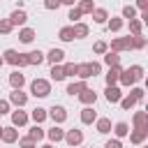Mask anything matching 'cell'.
<instances>
[{"label": "cell", "mask_w": 148, "mask_h": 148, "mask_svg": "<svg viewBox=\"0 0 148 148\" xmlns=\"http://www.w3.org/2000/svg\"><path fill=\"white\" fill-rule=\"evenodd\" d=\"M99 72H102V65L95 62V60H92V62H81V65L76 67V76H79L81 81H88L90 76H97Z\"/></svg>", "instance_id": "cell-1"}, {"label": "cell", "mask_w": 148, "mask_h": 148, "mask_svg": "<svg viewBox=\"0 0 148 148\" xmlns=\"http://www.w3.org/2000/svg\"><path fill=\"white\" fill-rule=\"evenodd\" d=\"M30 92H32V97H49V95H51V81H46V79H35V81L30 83Z\"/></svg>", "instance_id": "cell-2"}, {"label": "cell", "mask_w": 148, "mask_h": 148, "mask_svg": "<svg viewBox=\"0 0 148 148\" xmlns=\"http://www.w3.org/2000/svg\"><path fill=\"white\" fill-rule=\"evenodd\" d=\"M109 51H116V53L132 51V37H113L109 44Z\"/></svg>", "instance_id": "cell-3"}, {"label": "cell", "mask_w": 148, "mask_h": 148, "mask_svg": "<svg viewBox=\"0 0 148 148\" xmlns=\"http://www.w3.org/2000/svg\"><path fill=\"white\" fill-rule=\"evenodd\" d=\"M46 113H49V118L53 120V125H62V123L67 120V109H65V106H60V104H53Z\"/></svg>", "instance_id": "cell-4"}, {"label": "cell", "mask_w": 148, "mask_h": 148, "mask_svg": "<svg viewBox=\"0 0 148 148\" xmlns=\"http://www.w3.org/2000/svg\"><path fill=\"white\" fill-rule=\"evenodd\" d=\"M9 104H14L16 109H21V106L28 104V95H25L21 88H12V92H9Z\"/></svg>", "instance_id": "cell-5"}, {"label": "cell", "mask_w": 148, "mask_h": 148, "mask_svg": "<svg viewBox=\"0 0 148 148\" xmlns=\"http://www.w3.org/2000/svg\"><path fill=\"white\" fill-rule=\"evenodd\" d=\"M76 97H79V102H81L83 106H95V102H97V92H95L92 88H83Z\"/></svg>", "instance_id": "cell-6"}, {"label": "cell", "mask_w": 148, "mask_h": 148, "mask_svg": "<svg viewBox=\"0 0 148 148\" xmlns=\"http://www.w3.org/2000/svg\"><path fill=\"white\" fill-rule=\"evenodd\" d=\"M62 141H67L72 148H76V146H81V143H83V132H81V130H67Z\"/></svg>", "instance_id": "cell-7"}, {"label": "cell", "mask_w": 148, "mask_h": 148, "mask_svg": "<svg viewBox=\"0 0 148 148\" xmlns=\"http://www.w3.org/2000/svg\"><path fill=\"white\" fill-rule=\"evenodd\" d=\"M146 139H148V130H141V127H132V130H130V141H132L134 146L146 143Z\"/></svg>", "instance_id": "cell-8"}, {"label": "cell", "mask_w": 148, "mask_h": 148, "mask_svg": "<svg viewBox=\"0 0 148 148\" xmlns=\"http://www.w3.org/2000/svg\"><path fill=\"white\" fill-rule=\"evenodd\" d=\"M104 97H106V102H109V104H118V102H120V97H123V92H120V88H118V86H106Z\"/></svg>", "instance_id": "cell-9"}, {"label": "cell", "mask_w": 148, "mask_h": 148, "mask_svg": "<svg viewBox=\"0 0 148 148\" xmlns=\"http://www.w3.org/2000/svg\"><path fill=\"white\" fill-rule=\"evenodd\" d=\"M28 120H30V116H28L25 111H21V109L12 111V125H14V127H25Z\"/></svg>", "instance_id": "cell-10"}, {"label": "cell", "mask_w": 148, "mask_h": 148, "mask_svg": "<svg viewBox=\"0 0 148 148\" xmlns=\"http://www.w3.org/2000/svg\"><path fill=\"white\" fill-rule=\"evenodd\" d=\"M16 139H18V130H16L14 125H9V127H2L0 141H5V143H16Z\"/></svg>", "instance_id": "cell-11"}, {"label": "cell", "mask_w": 148, "mask_h": 148, "mask_svg": "<svg viewBox=\"0 0 148 148\" xmlns=\"http://www.w3.org/2000/svg\"><path fill=\"white\" fill-rule=\"evenodd\" d=\"M72 32H74V39H83V37H88L90 28H88V23L76 21V23H72Z\"/></svg>", "instance_id": "cell-12"}, {"label": "cell", "mask_w": 148, "mask_h": 148, "mask_svg": "<svg viewBox=\"0 0 148 148\" xmlns=\"http://www.w3.org/2000/svg\"><path fill=\"white\" fill-rule=\"evenodd\" d=\"M120 72H123V67H120V65H116V67H109V72L104 74V81H106V86H118V76H120Z\"/></svg>", "instance_id": "cell-13"}, {"label": "cell", "mask_w": 148, "mask_h": 148, "mask_svg": "<svg viewBox=\"0 0 148 148\" xmlns=\"http://www.w3.org/2000/svg\"><path fill=\"white\" fill-rule=\"evenodd\" d=\"M46 139H49L51 143H58V141L65 139V130H62L60 125H53L51 130H46Z\"/></svg>", "instance_id": "cell-14"}, {"label": "cell", "mask_w": 148, "mask_h": 148, "mask_svg": "<svg viewBox=\"0 0 148 148\" xmlns=\"http://www.w3.org/2000/svg\"><path fill=\"white\" fill-rule=\"evenodd\" d=\"M44 60H49L51 65H60V62L65 60V51H62V49H51V51L44 56Z\"/></svg>", "instance_id": "cell-15"}, {"label": "cell", "mask_w": 148, "mask_h": 148, "mask_svg": "<svg viewBox=\"0 0 148 148\" xmlns=\"http://www.w3.org/2000/svg\"><path fill=\"white\" fill-rule=\"evenodd\" d=\"M95 120H97V111L92 106H83L81 109V123L83 125H92Z\"/></svg>", "instance_id": "cell-16"}, {"label": "cell", "mask_w": 148, "mask_h": 148, "mask_svg": "<svg viewBox=\"0 0 148 148\" xmlns=\"http://www.w3.org/2000/svg\"><path fill=\"white\" fill-rule=\"evenodd\" d=\"M7 18L12 21V25H25V21H28V14H25L23 9H14V12H12Z\"/></svg>", "instance_id": "cell-17"}, {"label": "cell", "mask_w": 148, "mask_h": 148, "mask_svg": "<svg viewBox=\"0 0 148 148\" xmlns=\"http://www.w3.org/2000/svg\"><path fill=\"white\" fill-rule=\"evenodd\" d=\"M90 16H92V21H95V23H99V25L109 21V12H106L104 7H95V9L90 12Z\"/></svg>", "instance_id": "cell-18"}, {"label": "cell", "mask_w": 148, "mask_h": 148, "mask_svg": "<svg viewBox=\"0 0 148 148\" xmlns=\"http://www.w3.org/2000/svg\"><path fill=\"white\" fill-rule=\"evenodd\" d=\"M132 125L134 127H141V130H148V113L146 111H136L134 118H132Z\"/></svg>", "instance_id": "cell-19"}, {"label": "cell", "mask_w": 148, "mask_h": 148, "mask_svg": "<svg viewBox=\"0 0 148 148\" xmlns=\"http://www.w3.org/2000/svg\"><path fill=\"white\" fill-rule=\"evenodd\" d=\"M123 25H125V18H123V16H111V18L106 21V28H109L111 32H120Z\"/></svg>", "instance_id": "cell-20"}, {"label": "cell", "mask_w": 148, "mask_h": 148, "mask_svg": "<svg viewBox=\"0 0 148 148\" xmlns=\"http://www.w3.org/2000/svg\"><path fill=\"white\" fill-rule=\"evenodd\" d=\"M9 86H12V88H23V86H25V76H23L18 69H14V72L9 74Z\"/></svg>", "instance_id": "cell-21"}, {"label": "cell", "mask_w": 148, "mask_h": 148, "mask_svg": "<svg viewBox=\"0 0 148 148\" xmlns=\"http://www.w3.org/2000/svg\"><path fill=\"white\" fill-rule=\"evenodd\" d=\"M118 83H120V86H125V88H132V86L136 83V79L132 76V72H130V69H123V72H120V76H118Z\"/></svg>", "instance_id": "cell-22"}, {"label": "cell", "mask_w": 148, "mask_h": 148, "mask_svg": "<svg viewBox=\"0 0 148 148\" xmlns=\"http://www.w3.org/2000/svg\"><path fill=\"white\" fill-rule=\"evenodd\" d=\"M111 132H113V134H116V139H125V136H127V134H130V125H127V123H123V120H120V123H116V125H113V127H111Z\"/></svg>", "instance_id": "cell-23"}, {"label": "cell", "mask_w": 148, "mask_h": 148, "mask_svg": "<svg viewBox=\"0 0 148 148\" xmlns=\"http://www.w3.org/2000/svg\"><path fill=\"white\" fill-rule=\"evenodd\" d=\"M35 37H37V32H35L32 28H25V25H23V28L18 30V39H21L23 44H30V42H32Z\"/></svg>", "instance_id": "cell-24"}, {"label": "cell", "mask_w": 148, "mask_h": 148, "mask_svg": "<svg viewBox=\"0 0 148 148\" xmlns=\"http://www.w3.org/2000/svg\"><path fill=\"white\" fill-rule=\"evenodd\" d=\"M49 74H51V81H56V83L67 79V76H65V69H62V62H60V65H51V72H49Z\"/></svg>", "instance_id": "cell-25"}, {"label": "cell", "mask_w": 148, "mask_h": 148, "mask_svg": "<svg viewBox=\"0 0 148 148\" xmlns=\"http://www.w3.org/2000/svg\"><path fill=\"white\" fill-rule=\"evenodd\" d=\"M83 88H88V83H86V81H81V79H79V81H72V83H69V86H67V90H65V92H67V95H72V97H74V95H79V92H81V90H83Z\"/></svg>", "instance_id": "cell-26"}, {"label": "cell", "mask_w": 148, "mask_h": 148, "mask_svg": "<svg viewBox=\"0 0 148 148\" xmlns=\"http://www.w3.org/2000/svg\"><path fill=\"white\" fill-rule=\"evenodd\" d=\"M30 118H32L37 125H42V123L49 118V113H46V109H42V106H35V109L30 111Z\"/></svg>", "instance_id": "cell-27"}, {"label": "cell", "mask_w": 148, "mask_h": 148, "mask_svg": "<svg viewBox=\"0 0 148 148\" xmlns=\"http://www.w3.org/2000/svg\"><path fill=\"white\" fill-rule=\"evenodd\" d=\"M111 127H113V125H111L109 118H97V120H95V130H97L99 134H109Z\"/></svg>", "instance_id": "cell-28"}, {"label": "cell", "mask_w": 148, "mask_h": 148, "mask_svg": "<svg viewBox=\"0 0 148 148\" xmlns=\"http://www.w3.org/2000/svg\"><path fill=\"white\" fill-rule=\"evenodd\" d=\"M28 136H30L32 141H42V139L46 136V130H44V127H39V125L35 123V125H32V127L28 130Z\"/></svg>", "instance_id": "cell-29"}, {"label": "cell", "mask_w": 148, "mask_h": 148, "mask_svg": "<svg viewBox=\"0 0 148 148\" xmlns=\"http://www.w3.org/2000/svg\"><path fill=\"white\" fill-rule=\"evenodd\" d=\"M104 65H106V67H116V65H120V53H116V51H106V53H104Z\"/></svg>", "instance_id": "cell-30"}, {"label": "cell", "mask_w": 148, "mask_h": 148, "mask_svg": "<svg viewBox=\"0 0 148 148\" xmlns=\"http://www.w3.org/2000/svg\"><path fill=\"white\" fill-rule=\"evenodd\" d=\"M58 39L60 42H74V32H72V25H65L58 30Z\"/></svg>", "instance_id": "cell-31"}, {"label": "cell", "mask_w": 148, "mask_h": 148, "mask_svg": "<svg viewBox=\"0 0 148 148\" xmlns=\"http://www.w3.org/2000/svg\"><path fill=\"white\" fill-rule=\"evenodd\" d=\"M2 60L16 67V62H18V51H16V49H7V51L2 53Z\"/></svg>", "instance_id": "cell-32"}, {"label": "cell", "mask_w": 148, "mask_h": 148, "mask_svg": "<svg viewBox=\"0 0 148 148\" xmlns=\"http://www.w3.org/2000/svg\"><path fill=\"white\" fill-rule=\"evenodd\" d=\"M28 56V65H42L44 62V53L37 49V51H30V53H25Z\"/></svg>", "instance_id": "cell-33"}, {"label": "cell", "mask_w": 148, "mask_h": 148, "mask_svg": "<svg viewBox=\"0 0 148 148\" xmlns=\"http://www.w3.org/2000/svg\"><path fill=\"white\" fill-rule=\"evenodd\" d=\"M95 9V2L92 0H79V12L81 14H90Z\"/></svg>", "instance_id": "cell-34"}, {"label": "cell", "mask_w": 148, "mask_h": 148, "mask_svg": "<svg viewBox=\"0 0 148 148\" xmlns=\"http://www.w3.org/2000/svg\"><path fill=\"white\" fill-rule=\"evenodd\" d=\"M132 49H146V37L143 35H132Z\"/></svg>", "instance_id": "cell-35"}, {"label": "cell", "mask_w": 148, "mask_h": 148, "mask_svg": "<svg viewBox=\"0 0 148 148\" xmlns=\"http://www.w3.org/2000/svg\"><path fill=\"white\" fill-rule=\"evenodd\" d=\"M106 51H109V44H106V42H102V39H99V42H95V44H92V53L104 56Z\"/></svg>", "instance_id": "cell-36"}, {"label": "cell", "mask_w": 148, "mask_h": 148, "mask_svg": "<svg viewBox=\"0 0 148 148\" xmlns=\"http://www.w3.org/2000/svg\"><path fill=\"white\" fill-rule=\"evenodd\" d=\"M120 106H123L125 111H130V109H134V106H136V99H134L132 95H127V97H120Z\"/></svg>", "instance_id": "cell-37"}, {"label": "cell", "mask_w": 148, "mask_h": 148, "mask_svg": "<svg viewBox=\"0 0 148 148\" xmlns=\"http://www.w3.org/2000/svg\"><path fill=\"white\" fill-rule=\"evenodd\" d=\"M123 18H130V21L136 18V7L134 5H125L123 7Z\"/></svg>", "instance_id": "cell-38"}, {"label": "cell", "mask_w": 148, "mask_h": 148, "mask_svg": "<svg viewBox=\"0 0 148 148\" xmlns=\"http://www.w3.org/2000/svg\"><path fill=\"white\" fill-rule=\"evenodd\" d=\"M141 30H143V23H141L139 18H132V21H130V32H132V35H141Z\"/></svg>", "instance_id": "cell-39"}, {"label": "cell", "mask_w": 148, "mask_h": 148, "mask_svg": "<svg viewBox=\"0 0 148 148\" xmlns=\"http://www.w3.org/2000/svg\"><path fill=\"white\" fill-rule=\"evenodd\" d=\"M12 30H14L12 21H9V18H0V35H9Z\"/></svg>", "instance_id": "cell-40"}, {"label": "cell", "mask_w": 148, "mask_h": 148, "mask_svg": "<svg viewBox=\"0 0 148 148\" xmlns=\"http://www.w3.org/2000/svg\"><path fill=\"white\" fill-rule=\"evenodd\" d=\"M16 141H18V148H37V141H32L30 136H21Z\"/></svg>", "instance_id": "cell-41"}, {"label": "cell", "mask_w": 148, "mask_h": 148, "mask_svg": "<svg viewBox=\"0 0 148 148\" xmlns=\"http://www.w3.org/2000/svg\"><path fill=\"white\" fill-rule=\"evenodd\" d=\"M76 67H79L76 62H65V65H62V69H65V76H72V79H74V76H76Z\"/></svg>", "instance_id": "cell-42"}, {"label": "cell", "mask_w": 148, "mask_h": 148, "mask_svg": "<svg viewBox=\"0 0 148 148\" xmlns=\"http://www.w3.org/2000/svg\"><path fill=\"white\" fill-rule=\"evenodd\" d=\"M127 69L132 72V76H134L136 81H141V79H143V67H141V65H130Z\"/></svg>", "instance_id": "cell-43"}, {"label": "cell", "mask_w": 148, "mask_h": 148, "mask_svg": "<svg viewBox=\"0 0 148 148\" xmlns=\"http://www.w3.org/2000/svg\"><path fill=\"white\" fill-rule=\"evenodd\" d=\"M143 92H146V90L139 88V86H132V88H130V95H132L136 102H143Z\"/></svg>", "instance_id": "cell-44"}, {"label": "cell", "mask_w": 148, "mask_h": 148, "mask_svg": "<svg viewBox=\"0 0 148 148\" xmlns=\"http://www.w3.org/2000/svg\"><path fill=\"white\" fill-rule=\"evenodd\" d=\"M81 12H79V7H69V14H67V18L72 21V23H76V21H81Z\"/></svg>", "instance_id": "cell-45"}, {"label": "cell", "mask_w": 148, "mask_h": 148, "mask_svg": "<svg viewBox=\"0 0 148 148\" xmlns=\"http://www.w3.org/2000/svg\"><path fill=\"white\" fill-rule=\"evenodd\" d=\"M58 7H60V0H44V9H51V12H53V9H58Z\"/></svg>", "instance_id": "cell-46"}, {"label": "cell", "mask_w": 148, "mask_h": 148, "mask_svg": "<svg viewBox=\"0 0 148 148\" xmlns=\"http://www.w3.org/2000/svg\"><path fill=\"white\" fill-rule=\"evenodd\" d=\"M104 148H123V141H120V139H109V141L104 143Z\"/></svg>", "instance_id": "cell-47"}, {"label": "cell", "mask_w": 148, "mask_h": 148, "mask_svg": "<svg viewBox=\"0 0 148 148\" xmlns=\"http://www.w3.org/2000/svg\"><path fill=\"white\" fill-rule=\"evenodd\" d=\"M16 67H18V69L28 67V56H25V53H18V62H16Z\"/></svg>", "instance_id": "cell-48"}, {"label": "cell", "mask_w": 148, "mask_h": 148, "mask_svg": "<svg viewBox=\"0 0 148 148\" xmlns=\"http://www.w3.org/2000/svg\"><path fill=\"white\" fill-rule=\"evenodd\" d=\"M9 113V99H0V116Z\"/></svg>", "instance_id": "cell-49"}, {"label": "cell", "mask_w": 148, "mask_h": 148, "mask_svg": "<svg viewBox=\"0 0 148 148\" xmlns=\"http://www.w3.org/2000/svg\"><path fill=\"white\" fill-rule=\"evenodd\" d=\"M136 9H148V0H136Z\"/></svg>", "instance_id": "cell-50"}, {"label": "cell", "mask_w": 148, "mask_h": 148, "mask_svg": "<svg viewBox=\"0 0 148 148\" xmlns=\"http://www.w3.org/2000/svg\"><path fill=\"white\" fill-rule=\"evenodd\" d=\"M76 0H60V5H67V7H74Z\"/></svg>", "instance_id": "cell-51"}, {"label": "cell", "mask_w": 148, "mask_h": 148, "mask_svg": "<svg viewBox=\"0 0 148 148\" xmlns=\"http://www.w3.org/2000/svg\"><path fill=\"white\" fill-rule=\"evenodd\" d=\"M39 148H51V143H44V146H39Z\"/></svg>", "instance_id": "cell-52"}, {"label": "cell", "mask_w": 148, "mask_h": 148, "mask_svg": "<svg viewBox=\"0 0 148 148\" xmlns=\"http://www.w3.org/2000/svg\"><path fill=\"white\" fill-rule=\"evenodd\" d=\"M2 62H5V60H2V56H0V67H2Z\"/></svg>", "instance_id": "cell-53"}, {"label": "cell", "mask_w": 148, "mask_h": 148, "mask_svg": "<svg viewBox=\"0 0 148 148\" xmlns=\"http://www.w3.org/2000/svg\"><path fill=\"white\" fill-rule=\"evenodd\" d=\"M0 134H2V125H0Z\"/></svg>", "instance_id": "cell-54"}, {"label": "cell", "mask_w": 148, "mask_h": 148, "mask_svg": "<svg viewBox=\"0 0 148 148\" xmlns=\"http://www.w3.org/2000/svg\"><path fill=\"white\" fill-rule=\"evenodd\" d=\"M141 146H143V143H141ZM143 148H148V146H143Z\"/></svg>", "instance_id": "cell-55"}, {"label": "cell", "mask_w": 148, "mask_h": 148, "mask_svg": "<svg viewBox=\"0 0 148 148\" xmlns=\"http://www.w3.org/2000/svg\"><path fill=\"white\" fill-rule=\"evenodd\" d=\"M51 148H53V146H51Z\"/></svg>", "instance_id": "cell-56"}, {"label": "cell", "mask_w": 148, "mask_h": 148, "mask_svg": "<svg viewBox=\"0 0 148 148\" xmlns=\"http://www.w3.org/2000/svg\"><path fill=\"white\" fill-rule=\"evenodd\" d=\"M76 148H79V146H76Z\"/></svg>", "instance_id": "cell-57"}]
</instances>
